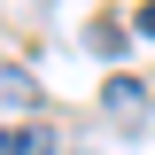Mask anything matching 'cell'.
Here are the masks:
<instances>
[{
  "instance_id": "obj_3",
  "label": "cell",
  "mask_w": 155,
  "mask_h": 155,
  "mask_svg": "<svg viewBox=\"0 0 155 155\" xmlns=\"http://www.w3.org/2000/svg\"><path fill=\"white\" fill-rule=\"evenodd\" d=\"M132 31H140V39H155V0L140 8V16H132Z\"/></svg>"
},
{
  "instance_id": "obj_2",
  "label": "cell",
  "mask_w": 155,
  "mask_h": 155,
  "mask_svg": "<svg viewBox=\"0 0 155 155\" xmlns=\"http://www.w3.org/2000/svg\"><path fill=\"white\" fill-rule=\"evenodd\" d=\"M0 155H54V132L47 124H8L0 132Z\"/></svg>"
},
{
  "instance_id": "obj_1",
  "label": "cell",
  "mask_w": 155,
  "mask_h": 155,
  "mask_svg": "<svg viewBox=\"0 0 155 155\" xmlns=\"http://www.w3.org/2000/svg\"><path fill=\"white\" fill-rule=\"evenodd\" d=\"M140 101H147V85H140V78H109V85H101V109L124 116V124H140Z\"/></svg>"
}]
</instances>
